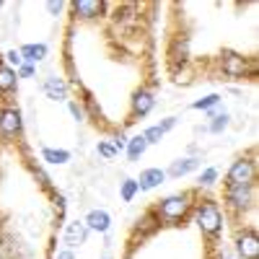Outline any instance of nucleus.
<instances>
[{"instance_id":"5","label":"nucleus","mask_w":259,"mask_h":259,"mask_svg":"<svg viewBox=\"0 0 259 259\" xmlns=\"http://www.w3.org/2000/svg\"><path fill=\"white\" fill-rule=\"evenodd\" d=\"M24 133V117L16 106H0V138L16 140Z\"/></svg>"},{"instance_id":"3","label":"nucleus","mask_w":259,"mask_h":259,"mask_svg":"<svg viewBox=\"0 0 259 259\" xmlns=\"http://www.w3.org/2000/svg\"><path fill=\"white\" fill-rule=\"evenodd\" d=\"M226 207L233 210V212H246L254 207L256 202V182L251 184H239V187H226Z\"/></svg>"},{"instance_id":"11","label":"nucleus","mask_w":259,"mask_h":259,"mask_svg":"<svg viewBox=\"0 0 259 259\" xmlns=\"http://www.w3.org/2000/svg\"><path fill=\"white\" fill-rule=\"evenodd\" d=\"M200 158L197 156H189V158H177V161H171V166H168V171H166V177H171V179H182V177H187V174H192V171H197L200 168Z\"/></svg>"},{"instance_id":"7","label":"nucleus","mask_w":259,"mask_h":259,"mask_svg":"<svg viewBox=\"0 0 259 259\" xmlns=\"http://www.w3.org/2000/svg\"><path fill=\"white\" fill-rule=\"evenodd\" d=\"M236 254L241 259H259V233L256 228H244L236 236Z\"/></svg>"},{"instance_id":"4","label":"nucleus","mask_w":259,"mask_h":259,"mask_svg":"<svg viewBox=\"0 0 259 259\" xmlns=\"http://www.w3.org/2000/svg\"><path fill=\"white\" fill-rule=\"evenodd\" d=\"M256 182V161L254 153L251 156H241L236 158L226 174V187H239V184H251Z\"/></svg>"},{"instance_id":"2","label":"nucleus","mask_w":259,"mask_h":259,"mask_svg":"<svg viewBox=\"0 0 259 259\" xmlns=\"http://www.w3.org/2000/svg\"><path fill=\"white\" fill-rule=\"evenodd\" d=\"M194 223L207 239H218L223 233V212L215 200H200L194 205Z\"/></svg>"},{"instance_id":"18","label":"nucleus","mask_w":259,"mask_h":259,"mask_svg":"<svg viewBox=\"0 0 259 259\" xmlns=\"http://www.w3.org/2000/svg\"><path fill=\"white\" fill-rule=\"evenodd\" d=\"M124 150H127V158H130V161H140L143 153L148 150V143H145L143 135H135V138L127 140V148H124Z\"/></svg>"},{"instance_id":"21","label":"nucleus","mask_w":259,"mask_h":259,"mask_svg":"<svg viewBox=\"0 0 259 259\" xmlns=\"http://www.w3.org/2000/svg\"><path fill=\"white\" fill-rule=\"evenodd\" d=\"M228 122H231L228 112H218V114H212V117H210V124H207V130H210L212 135H221L223 130L228 127Z\"/></svg>"},{"instance_id":"15","label":"nucleus","mask_w":259,"mask_h":259,"mask_svg":"<svg viewBox=\"0 0 259 259\" xmlns=\"http://www.w3.org/2000/svg\"><path fill=\"white\" fill-rule=\"evenodd\" d=\"M47 52H50V47L45 45V41H36V45H24V47H18V55H21V60H24L26 65H36V62H41L47 57Z\"/></svg>"},{"instance_id":"9","label":"nucleus","mask_w":259,"mask_h":259,"mask_svg":"<svg viewBox=\"0 0 259 259\" xmlns=\"http://www.w3.org/2000/svg\"><path fill=\"white\" fill-rule=\"evenodd\" d=\"M70 8H73V13L80 21H94V18L104 16L106 3H104V0H75V3H70Z\"/></svg>"},{"instance_id":"19","label":"nucleus","mask_w":259,"mask_h":259,"mask_svg":"<svg viewBox=\"0 0 259 259\" xmlns=\"http://www.w3.org/2000/svg\"><path fill=\"white\" fill-rule=\"evenodd\" d=\"M221 94H207V96H202V99H197V101H192V109L194 112H212L215 106L221 104Z\"/></svg>"},{"instance_id":"28","label":"nucleus","mask_w":259,"mask_h":259,"mask_svg":"<svg viewBox=\"0 0 259 259\" xmlns=\"http://www.w3.org/2000/svg\"><path fill=\"white\" fill-rule=\"evenodd\" d=\"M16 75H18V78H34V75H36V65H26V62H24V65L16 70Z\"/></svg>"},{"instance_id":"25","label":"nucleus","mask_w":259,"mask_h":259,"mask_svg":"<svg viewBox=\"0 0 259 259\" xmlns=\"http://www.w3.org/2000/svg\"><path fill=\"white\" fill-rule=\"evenodd\" d=\"M96 153H99L101 158H106V161H112V158L117 156V150H114V145H112V143L99 140V145H96Z\"/></svg>"},{"instance_id":"10","label":"nucleus","mask_w":259,"mask_h":259,"mask_svg":"<svg viewBox=\"0 0 259 259\" xmlns=\"http://www.w3.org/2000/svg\"><path fill=\"white\" fill-rule=\"evenodd\" d=\"M85 239H89V228H85L83 221H73V223H68V228H65V236H62L65 249H75V246L85 244Z\"/></svg>"},{"instance_id":"32","label":"nucleus","mask_w":259,"mask_h":259,"mask_svg":"<svg viewBox=\"0 0 259 259\" xmlns=\"http://www.w3.org/2000/svg\"><path fill=\"white\" fill-rule=\"evenodd\" d=\"M34 174H36V179H39L41 187H47V189H50V177L45 174V171H41V168H34Z\"/></svg>"},{"instance_id":"31","label":"nucleus","mask_w":259,"mask_h":259,"mask_svg":"<svg viewBox=\"0 0 259 259\" xmlns=\"http://www.w3.org/2000/svg\"><path fill=\"white\" fill-rule=\"evenodd\" d=\"M112 145H114V150H117V153H122V150L127 148V138H124V135H117Z\"/></svg>"},{"instance_id":"8","label":"nucleus","mask_w":259,"mask_h":259,"mask_svg":"<svg viewBox=\"0 0 259 259\" xmlns=\"http://www.w3.org/2000/svg\"><path fill=\"white\" fill-rule=\"evenodd\" d=\"M156 106V96L150 89H138L133 94V99H130V114H133V119H143L148 117L150 112H153Z\"/></svg>"},{"instance_id":"20","label":"nucleus","mask_w":259,"mask_h":259,"mask_svg":"<svg viewBox=\"0 0 259 259\" xmlns=\"http://www.w3.org/2000/svg\"><path fill=\"white\" fill-rule=\"evenodd\" d=\"M138 182L135 179H124V182H119V197H122V202H133L135 197H138Z\"/></svg>"},{"instance_id":"27","label":"nucleus","mask_w":259,"mask_h":259,"mask_svg":"<svg viewBox=\"0 0 259 259\" xmlns=\"http://www.w3.org/2000/svg\"><path fill=\"white\" fill-rule=\"evenodd\" d=\"M68 109H70V114L75 117V122H85L89 117H85V112H83V106L78 104V101H68Z\"/></svg>"},{"instance_id":"35","label":"nucleus","mask_w":259,"mask_h":259,"mask_svg":"<svg viewBox=\"0 0 259 259\" xmlns=\"http://www.w3.org/2000/svg\"><path fill=\"white\" fill-rule=\"evenodd\" d=\"M0 8H3V0H0Z\"/></svg>"},{"instance_id":"29","label":"nucleus","mask_w":259,"mask_h":259,"mask_svg":"<svg viewBox=\"0 0 259 259\" xmlns=\"http://www.w3.org/2000/svg\"><path fill=\"white\" fill-rule=\"evenodd\" d=\"M177 122H179L177 117H166V119H163V122L158 124V127H161V133L166 135V133H168V130H174V127H177Z\"/></svg>"},{"instance_id":"33","label":"nucleus","mask_w":259,"mask_h":259,"mask_svg":"<svg viewBox=\"0 0 259 259\" xmlns=\"http://www.w3.org/2000/svg\"><path fill=\"white\" fill-rule=\"evenodd\" d=\"M55 259H75V251H73V249H60V251L55 254Z\"/></svg>"},{"instance_id":"30","label":"nucleus","mask_w":259,"mask_h":259,"mask_svg":"<svg viewBox=\"0 0 259 259\" xmlns=\"http://www.w3.org/2000/svg\"><path fill=\"white\" fill-rule=\"evenodd\" d=\"M55 210H57V218L62 221L65 218V197H62V194H57V197H55Z\"/></svg>"},{"instance_id":"34","label":"nucleus","mask_w":259,"mask_h":259,"mask_svg":"<svg viewBox=\"0 0 259 259\" xmlns=\"http://www.w3.org/2000/svg\"><path fill=\"white\" fill-rule=\"evenodd\" d=\"M62 8H65V3H55V0H50V3H47V11H50V13H55V16H57Z\"/></svg>"},{"instance_id":"16","label":"nucleus","mask_w":259,"mask_h":259,"mask_svg":"<svg viewBox=\"0 0 259 259\" xmlns=\"http://www.w3.org/2000/svg\"><path fill=\"white\" fill-rule=\"evenodd\" d=\"M18 85V75L13 68H8V65L0 60V94H13Z\"/></svg>"},{"instance_id":"36","label":"nucleus","mask_w":259,"mask_h":259,"mask_svg":"<svg viewBox=\"0 0 259 259\" xmlns=\"http://www.w3.org/2000/svg\"><path fill=\"white\" fill-rule=\"evenodd\" d=\"M104 259H112V256H104Z\"/></svg>"},{"instance_id":"14","label":"nucleus","mask_w":259,"mask_h":259,"mask_svg":"<svg viewBox=\"0 0 259 259\" xmlns=\"http://www.w3.org/2000/svg\"><path fill=\"white\" fill-rule=\"evenodd\" d=\"M85 228L89 231H96V233H109L112 228V215L106 210H91L89 215H85Z\"/></svg>"},{"instance_id":"1","label":"nucleus","mask_w":259,"mask_h":259,"mask_svg":"<svg viewBox=\"0 0 259 259\" xmlns=\"http://www.w3.org/2000/svg\"><path fill=\"white\" fill-rule=\"evenodd\" d=\"M192 200L194 194L192 192H179V194H168V197L158 200V205L153 207L158 223H166V226H179L189 210H192Z\"/></svg>"},{"instance_id":"26","label":"nucleus","mask_w":259,"mask_h":259,"mask_svg":"<svg viewBox=\"0 0 259 259\" xmlns=\"http://www.w3.org/2000/svg\"><path fill=\"white\" fill-rule=\"evenodd\" d=\"M6 65H8V68H13V70H18L21 65H24V60H21L18 50H8V52H6Z\"/></svg>"},{"instance_id":"24","label":"nucleus","mask_w":259,"mask_h":259,"mask_svg":"<svg viewBox=\"0 0 259 259\" xmlns=\"http://www.w3.org/2000/svg\"><path fill=\"white\" fill-rule=\"evenodd\" d=\"M143 138H145V143L148 145H158L161 140H163V133H161V127L158 124H153V127H148L145 133H140Z\"/></svg>"},{"instance_id":"22","label":"nucleus","mask_w":259,"mask_h":259,"mask_svg":"<svg viewBox=\"0 0 259 259\" xmlns=\"http://www.w3.org/2000/svg\"><path fill=\"white\" fill-rule=\"evenodd\" d=\"M158 226H161V223H158V218H156V212L148 210L143 218H140V223H138V231H140V233H153Z\"/></svg>"},{"instance_id":"12","label":"nucleus","mask_w":259,"mask_h":259,"mask_svg":"<svg viewBox=\"0 0 259 259\" xmlns=\"http://www.w3.org/2000/svg\"><path fill=\"white\" fill-rule=\"evenodd\" d=\"M138 182V189L140 192H150V189H156V187H161L163 182H166V171L163 168H145V171H140V177L135 179Z\"/></svg>"},{"instance_id":"13","label":"nucleus","mask_w":259,"mask_h":259,"mask_svg":"<svg viewBox=\"0 0 259 259\" xmlns=\"http://www.w3.org/2000/svg\"><path fill=\"white\" fill-rule=\"evenodd\" d=\"M41 91H45V96L50 101H68V83H65L62 78H45V83H41Z\"/></svg>"},{"instance_id":"17","label":"nucleus","mask_w":259,"mask_h":259,"mask_svg":"<svg viewBox=\"0 0 259 259\" xmlns=\"http://www.w3.org/2000/svg\"><path fill=\"white\" fill-rule=\"evenodd\" d=\"M73 156H70V150H65V148H41V161H47L52 166H62V163H68Z\"/></svg>"},{"instance_id":"23","label":"nucleus","mask_w":259,"mask_h":259,"mask_svg":"<svg viewBox=\"0 0 259 259\" xmlns=\"http://www.w3.org/2000/svg\"><path fill=\"white\" fill-rule=\"evenodd\" d=\"M218 177H221V171L215 168V166H210V168H205L202 174H200L197 184H200V187H212L215 182H218Z\"/></svg>"},{"instance_id":"6","label":"nucleus","mask_w":259,"mask_h":259,"mask_svg":"<svg viewBox=\"0 0 259 259\" xmlns=\"http://www.w3.org/2000/svg\"><path fill=\"white\" fill-rule=\"evenodd\" d=\"M221 70L228 78H246L249 75V60L244 55H239V52L226 50L221 55Z\"/></svg>"}]
</instances>
